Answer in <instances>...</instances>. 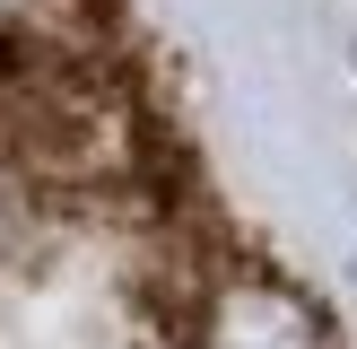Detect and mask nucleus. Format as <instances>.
Returning <instances> with one entry per match:
<instances>
[{
  "instance_id": "obj_1",
  "label": "nucleus",
  "mask_w": 357,
  "mask_h": 349,
  "mask_svg": "<svg viewBox=\"0 0 357 349\" xmlns=\"http://www.w3.org/2000/svg\"><path fill=\"white\" fill-rule=\"evenodd\" d=\"M192 349H331L323 314L271 271H227L192 314Z\"/></svg>"
}]
</instances>
